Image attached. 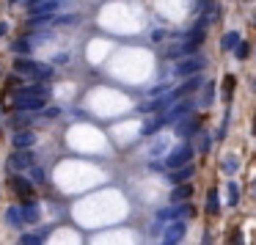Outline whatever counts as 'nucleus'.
Here are the masks:
<instances>
[{"label":"nucleus","mask_w":256,"mask_h":245,"mask_svg":"<svg viewBox=\"0 0 256 245\" xmlns=\"http://www.w3.org/2000/svg\"><path fill=\"white\" fill-rule=\"evenodd\" d=\"M190 157H193V149H190V146L185 144V146H179V149H174V152L168 154V160H165V165H168V168H179V165L190 163Z\"/></svg>","instance_id":"7ed1b4c3"},{"label":"nucleus","mask_w":256,"mask_h":245,"mask_svg":"<svg viewBox=\"0 0 256 245\" xmlns=\"http://www.w3.org/2000/svg\"><path fill=\"white\" fill-rule=\"evenodd\" d=\"M193 174H196V168H193L190 163H185V165H179V168H174V174H171V182H174V185H182V182H188Z\"/></svg>","instance_id":"39448f33"},{"label":"nucleus","mask_w":256,"mask_h":245,"mask_svg":"<svg viewBox=\"0 0 256 245\" xmlns=\"http://www.w3.org/2000/svg\"><path fill=\"white\" fill-rule=\"evenodd\" d=\"M234 245H242V231H234Z\"/></svg>","instance_id":"b1692460"},{"label":"nucleus","mask_w":256,"mask_h":245,"mask_svg":"<svg viewBox=\"0 0 256 245\" xmlns=\"http://www.w3.org/2000/svg\"><path fill=\"white\" fill-rule=\"evenodd\" d=\"M6 220H9L11 226H19V223H22V212H19L17 207H9V210H6Z\"/></svg>","instance_id":"dca6fc26"},{"label":"nucleus","mask_w":256,"mask_h":245,"mask_svg":"<svg viewBox=\"0 0 256 245\" xmlns=\"http://www.w3.org/2000/svg\"><path fill=\"white\" fill-rule=\"evenodd\" d=\"M39 218H42V215H39V207L28 201V207L22 210V220H28V223H39Z\"/></svg>","instance_id":"4468645a"},{"label":"nucleus","mask_w":256,"mask_h":245,"mask_svg":"<svg viewBox=\"0 0 256 245\" xmlns=\"http://www.w3.org/2000/svg\"><path fill=\"white\" fill-rule=\"evenodd\" d=\"M182 234H185V223H174V226H168V231H165V240H168V243H176V240H182Z\"/></svg>","instance_id":"f8f14e48"},{"label":"nucleus","mask_w":256,"mask_h":245,"mask_svg":"<svg viewBox=\"0 0 256 245\" xmlns=\"http://www.w3.org/2000/svg\"><path fill=\"white\" fill-rule=\"evenodd\" d=\"M231 91H234V77H226V80H223V94H226V99H231Z\"/></svg>","instance_id":"412c9836"},{"label":"nucleus","mask_w":256,"mask_h":245,"mask_svg":"<svg viewBox=\"0 0 256 245\" xmlns=\"http://www.w3.org/2000/svg\"><path fill=\"white\" fill-rule=\"evenodd\" d=\"M190 113V102H179L176 108H171L165 116H162V121H176V118H182V116H188Z\"/></svg>","instance_id":"0eeeda50"},{"label":"nucleus","mask_w":256,"mask_h":245,"mask_svg":"<svg viewBox=\"0 0 256 245\" xmlns=\"http://www.w3.org/2000/svg\"><path fill=\"white\" fill-rule=\"evenodd\" d=\"M162 124H165V121H162V116H160V118H154V121H149V124L144 127V135H154V132H157Z\"/></svg>","instance_id":"a211bd4d"},{"label":"nucleus","mask_w":256,"mask_h":245,"mask_svg":"<svg viewBox=\"0 0 256 245\" xmlns=\"http://www.w3.org/2000/svg\"><path fill=\"white\" fill-rule=\"evenodd\" d=\"M254 132H256V118H254Z\"/></svg>","instance_id":"bb28decb"},{"label":"nucleus","mask_w":256,"mask_h":245,"mask_svg":"<svg viewBox=\"0 0 256 245\" xmlns=\"http://www.w3.org/2000/svg\"><path fill=\"white\" fill-rule=\"evenodd\" d=\"M44 97H31V94H14V108L17 110H42Z\"/></svg>","instance_id":"f257e3e1"},{"label":"nucleus","mask_w":256,"mask_h":245,"mask_svg":"<svg viewBox=\"0 0 256 245\" xmlns=\"http://www.w3.org/2000/svg\"><path fill=\"white\" fill-rule=\"evenodd\" d=\"M31 163H33V152H31V149H17V152L9 157V168L22 171V168H31Z\"/></svg>","instance_id":"f03ea898"},{"label":"nucleus","mask_w":256,"mask_h":245,"mask_svg":"<svg viewBox=\"0 0 256 245\" xmlns=\"http://www.w3.org/2000/svg\"><path fill=\"white\" fill-rule=\"evenodd\" d=\"M22 245H44V240L39 234H25L22 237Z\"/></svg>","instance_id":"aec40b11"},{"label":"nucleus","mask_w":256,"mask_h":245,"mask_svg":"<svg viewBox=\"0 0 256 245\" xmlns=\"http://www.w3.org/2000/svg\"><path fill=\"white\" fill-rule=\"evenodd\" d=\"M240 171V157H234V154H229V157H223V174H237Z\"/></svg>","instance_id":"ddd939ff"},{"label":"nucleus","mask_w":256,"mask_h":245,"mask_svg":"<svg viewBox=\"0 0 256 245\" xmlns=\"http://www.w3.org/2000/svg\"><path fill=\"white\" fill-rule=\"evenodd\" d=\"M201 69H204V61L201 58H190V61H185V64H179L176 72H179V75H193V72H201Z\"/></svg>","instance_id":"423d86ee"},{"label":"nucleus","mask_w":256,"mask_h":245,"mask_svg":"<svg viewBox=\"0 0 256 245\" xmlns=\"http://www.w3.org/2000/svg\"><path fill=\"white\" fill-rule=\"evenodd\" d=\"M36 135L31 132V130H25V132H17L14 135V149H28V146H33Z\"/></svg>","instance_id":"6e6552de"},{"label":"nucleus","mask_w":256,"mask_h":245,"mask_svg":"<svg viewBox=\"0 0 256 245\" xmlns=\"http://www.w3.org/2000/svg\"><path fill=\"white\" fill-rule=\"evenodd\" d=\"M204 245H212V240H209V234L204 237Z\"/></svg>","instance_id":"393cba45"},{"label":"nucleus","mask_w":256,"mask_h":245,"mask_svg":"<svg viewBox=\"0 0 256 245\" xmlns=\"http://www.w3.org/2000/svg\"><path fill=\"white\" fill-rule=\"evenodd\" d=\"M9 185L17 190L25 201H31V196H33V185H31V179H22V177H11L9 179Z\"/></svg>","instance_id":"20e7f679"},{"label":"nucleus","mask_w":256,"mask_h":245,"mask_svg":"<svg viewBox=\"0 0 256 245\" xmlns=\"http://www.w3.org/2000/svg\"><path fill=\"white\" fill-rule=\"evenodd\" d=\"M196 146H198V152H209V135L201 132V130L196 132Z\"/></svg>","instance_id":"f3484780"},{"label":"nucleus","mask_w":256,"mask_h":245,"mask_svg":"<svg viewBox=\"0 0 256 245\" xmlns=\"http://www.w3.org/2000/svg\"><path fill=\"white\" fill-rule=\"evenodd\" d=\"M234 52H237V58H248V52H251V47H248L245 42H240L237 47H234Z\"/></svg>","instance_id":"5701e85b"},{"label":"nucleus","mask_w":256,"mask_h":245,"mask_svg":"<svg viewBox=\"0 0 256 245\" xmlns=\"http://www.w3.org/2000/svg\"><path fill=\"white\" fill-rule=\"evenodd\" d=\"M254 190H256V182H254Z\"/></svg>","instance_id":"cd10ccee"},{"label":"nucleus","mask_w":256,"mask_h":245,"mask_svg":"<svg viewBox=\"0 0 256 245\" xmlns=\"http://www.w3.org/2000/svg\"><path fill=\"white\" fill-rule=\"evenodd\" d=\"M237 198H240V187L231 182V185H229V204H231V207L237 204Z\"/></svg>","instance_id":"4be33fe9"},{"label":"nucleus","mask_w":256,"mask_h":245,"mask_svg":"<svg viewBox=\"0 0 256 245\" xmlns=\"http://www.w3.org/2000/svg\"><path fill=\"white\" fill-rule=\"evenodd\" d=\"M190 193H193V187H190L188 182H182V185H176V190L171 193V201H188Z\"/></svg>","instance_id":"1a4fd4ad"},{"label":"nucleus","mask_w":256,"mask_h":245,"mask_svg":"<svg viewBox=\"0 0 256 245\" xmlns=\"http://www.w3.org/2000/svg\"><path fill=\"white\" fill-rule=\"evenodd\" d=\"M240 42H242V36H240L237 31H231V33H226V36H223L221 47H223V50H234V47H237Z\"/></svg>","instance_id":"9b49d317"},{"label":"nucleus","mask_w":256,"mask_h":245,"mask_svg":"<svg viewBox=\"0 0 256 245\" xmlns=\"http://www.w3.org/2000/svg\"><path fill=\"white\" fill-rule=\"evenodd\" d=\"M218 210H221V198H218V190H209L207 193V215H218Z\"/></svg>","instance_id":"9d476101"},{"label":"nucleus","mask_w":256,"mask_h":245,"mask_svg":"<svg viewBox=\"0 0 256 245\" xmlns=\"http://www.w3.org/2000/svg\"><path fill=\"white\" fill-rule=\"evenodd\" d=\"M176 132H179V135H196L198 124H196V121H182L179 127H176Z\"/></svg>","instance_id":"2eb2a0df"},{"label":"nucleus","mask_w":256,"mask_h":245,"mask_svg":"<svg viewBox=\"0 0 256 245\" xmlns=\"http://www.w3.org/2000/svg\"><path fill=\"white\" fill-rule=\"evenodd\" d=\"M162 245H176V243H168V240H165V243H162Z\"/></svg>","instance_id":"a878e982"},{"label":"nucleus","mask_w":256,"mask_h":245,"mask_svg":"<svg viewBox=\"0 0 256 245\" xmlns=\"http://www.w3.org/2000/svg\"><path fill=\"white\" fill-rule=\"evenodd\" d=\"M212 97H215V85H212V83H207V88H204V97H201V102H204V105H212Z\"/></svg>","instance_id":"6ab92c4d"}]
</instances>
